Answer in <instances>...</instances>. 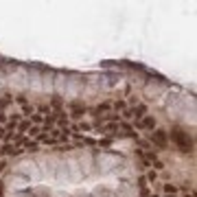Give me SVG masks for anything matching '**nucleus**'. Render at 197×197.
<instances>
[{
	"label": "nucleus",
	"mask_w": 197,
	"mask_h": 197,
	"mask_svg": "<svg viewBox=\"0 0 197 197\" xmlns=\"http://www.w3.org/2000/svg\"><path fill=\"white\" fill-rule=\"evenodd\" d=\"M72 112H74V116H81V112H83V108H81V105H74V108H72Z\"/></svg>",
	"instance_id": "obj_4"
},
{
	"label": "nucleus",
	"mask_w": 197,
	"mask_h": 197,
	"mask_svg": "<svg viewBox=\"0 0 197 197\" xmlns=\"http://www.w3.org/2000/svg\"><path fill=\"white\" fill-rule=\"evenodd\" d=\"M105 110H110L108 103H103V105H98V108H96V112H105Z\"/></svg>",
	"instance_id": "obj_5"
},
{
	"label": "nucleus",
	"mask_w": 197,
	"mask_h": 197,
	"mask_svg": "<svg viewBox=\"0 0 197 197\" xmlns=\"http://www.w3.org/2000/svg\"><path fill=\"white\" fill-rule=\"evenodd\" d=\"M151 142H153L158 149H164L166 142H169V140H166V132H164V129H153V132H151Z\"/></svg>",
	"instance_id": "obj_2"
},
{
	"label": "nucleus",
	"mask_w": 197,
	"mask_h": 197,
	"mask_svg": "<svg viewBox=\"0 0 197 197\" xmlns=\"http://www.w3.org/2000/svg\"><path fill=\"white\" fill-rule=\"evenodd\" d=\"M138 127H140V129H153V127H156V121H153L151 116H147V118H142V121L138 123Z\"/></svg>",
	"instance_id": "obj_3"
},
{
	"label": "nucleus",
	"mask_w": 197,
	"mask_h": 197,
	"mask_svg": "<svg viewBox=\"0 0 197 197\" xmlns=\"http://www.w3.org/2000/svg\"><path fill=\"white\" fill-rule=\"evenodd\" d=\"M171 138H173V142L182 149V151H190L193 149V142H190V138L182 132V129H173L171 132Z\"/></svg>",
	"instance_id": "obj_1"
}]
</instances>
